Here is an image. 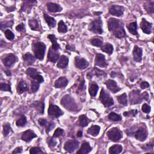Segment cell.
<instances>
[{
	"mask_svg": "<svg viewBox=\"0 0 154 154\" xmlns=\"http://www.w3.org/2000/svg\"><path fill=\"white\" fill-rule=\"evenodd\" d=\"M30 153L31 154H35V153H43V152L42 150L39 148V147H32V148L30 151Z\"/></svg>",
	"mask_w": 154,
	"mask_h": 154,
	"instance_id": "53",
	"label": "cell"
},
{
	"mask_svg": "<svg viewBox=\"0 0 154 154\" xmlns=\"http://www.w3.org/2000/svg\"><path fill=\"white\" fill-rule=\"evenodd\" d=\"M46 51V45L43 42H38L33 43V51L34 53L36 58L37 59L42 60L44 59L45 53Z\"/></svg>",
	"mask_w": 154,
	"mask_h": 154,
	"instance_id": "2",
	"label": "cell"
},
{
	"mask_svg": "<svg viewBox=\"0 0 154 154\" xmlns=\"http://www.w3.org/2000/svg\"><path fill=\"white\" fill-rule=\"evenodd\" d=\"M88 29L95 34H101L103 33L102 30V21L100 18L96 19L90 24Z\"/></svg>",
	"mask_w": 154,
	"mask_h": 154,
	"instance_id": "4",
	"label": "cell"
},
{
	"mask_svg": "<svg viewBox=\"0 0 154 154\" xmlns=\"http://www.w3.org/2000/svg\"><path fill=\"white\" fill-rule=\"evenodd\" d=\"M142 54H143L142 49L137 45L135 46L132 51L134 60L137 62H140L142 60Z\"/></svg>",
	"mask_w": 154,
	"mask_h": 154,
	"instance_id": "17",
	"label": "cell"
},
{
	"mask_svg": "<svg viewBox=\"0 0 154 154\" xmlns=\"http://www.w3.org/2000/svg\"><path fill=\"white\" fill-rule=\"evenodd\" d=\"M91 44L94 47H101L103 45V41L101 38H94L91 41Z\"/></svg>",
	"mask_w": 154,
	"mask_h": 154,
	"instance_id": "40",
	"label": "cell"
},
{
	"mask_svg": "<svg viewBox=\"0 0 154 154\" xmlns=\"http://www.w3.org/2000/svg\"><path fill=\"white\" fill-rule=\"evenodd\" d=\"M140 87L142 89H145V88H148L149 87V84L146 81H143V82H142V83H141Z\"/></svg>",
	"mask_w": 154,
	"mask_h": 154,
	"instance_id": "58",
	"label": "cell"
},
{
	"mask_svg": "<svg viewBox=\"0 0 154 154\" xmlns=\"http://www.w3.org/2000/svg\"><path fill=\"white\" fill-rule=\"evenodd\" d=\"M101 49L104 53H107L108 54H111L113 52V47L111 44L107 43L103 47H102Z\"/></svg>",
	"mask_w": 154,
	"mask_h": 154,
	"instance_id": "35",
	"label": "cell"
},
{
	"mask_svg": "<svg viewBox=\"0 0 154 154\" xmlns=\"http://www.w3.org/2000/svg\"><path fill=\"white\" fill-rule=\"evenodd\" d=\"M77 136L78 137H81L82 136V132L81 131H79L77 132Z\"/></svg>",
	"mask_w": 154,
	"mask_h": 154,
	"instance_id": "61",
	"label": "cell"
},
{
	"mask_svg": "<svg viewBox=\"0 0 154 154\" xmlns=\"http://www.w3.org/2000/svg\"><path fill=\"white\" fill-rule=\"evenodd\" d=\"M95 14H96V15H99L102 14V12H95Z\"/></svg>",
	"mask_w": 154,
	"mask_h": 154,
	"instance_id": "63",
	"label": "cell"
},
{
	"mask_svg": "<svg viewBox=\"0 0 154 154\" xmlns=\"http://www.w3.org/2000/svg\"><path fill=\"white\" fill-rule=\"evenodd\" d=\"M90 122H91V120H90L86 116V115H81L79 117V122H80V125L82 127H86L87 126L88 124L90 123Z\"/></svg>",
	"mask_w": 154,
	"mask_h": 154,
	"instance_id": "33",
	"label": "cell"
},
{
	"mask_svg": "<svg viewBox=\"0 0 154 154\" xmlns=\"http://www.w3.org/2000/svg\"><path fill=\"white\" fill-rule=\"evenodd\" d=\"M108 138L113 142H118L123 137L122 132L118 128H113L107 133Z\"/></svg>",
	"mask_w": 154,
	"mask_h": 154,
	"instance_id": "5",
	"label": "cell"
},
{
	"mask_svg": "<svg viewBox=\"0 0 154 154\" xmlns=\"http://www.w3.org/2000/svg\"><path fill=\"white\" fill-rule=\"evenodd\" d=\"M140 28L143 33L147 34H149L152 33V24L149 22L147 21L145 18H143L142 22H141Z\"/></svg>",
	"mask_w": 154,
	"mask_h": 154,
	"instance_id": "14",
	"label": "cell"
},
{
	"mask_svg": "<svg viewBox=\"0 0 154 154\" xmlns=\"http://www.w3.org/2000/svg\"><path fill=\"white\" fill-rule=\"evenodd\" d=\"M80 143L75 140H69L65 143L64 149L69 153H72L76 149H78Z\"/></svg>",
	"mask_w": 154,
	"mask_h": 154,
	"instance_id": "8",
	"label": "cell"
},
{
	"mask_svg": "<svg viewBox=\"0 0 154 154\" xmlns=\"http://www.w3.org/2000/svg\"><path fill=\"white\" fill-rule=\"evenodd\" d=\"M69 63V59L66 55H61L60 58V60L57 63V67L60 69L66 68Z\"/></svg>",
	"mask_w": 154,
	"mask_h": 154,
	"instance_id": "23",
	"label": "cell"
},
{
	"mask_svg": "<svg viewBox=\"0 0 154 154\" xmlns=\"http://www.w3.org/2000/svg\"><path fill=\"white\" fill-rule=\"evenodd\" d=\"M95 65L101 68H105L107 66L108 64L106 62L104 55L102 54H97L95 57Z\"/></svg>",
	"mask_w": 154,
	"mask_h": 154,
	"instance_id": "13",
	"label": "cell"
},
{
	"mask_svg": "<svg viewBox=\"0 0 154 154\" xmlns=\"http://www.w3.org/2000/svg\"><path fill=\"white\" fill-rule=\"evenodd\" d=\"M26 73L27 75L30 76L31 78L37 81L38 83H42L44 81L43 76L40 74H38V71L36 69L29 68L27 69Z\"/></svg>",
	"mask_w": 154,
	"mask_h": 154,
	"instance_id": "7",
	"label": "cell"
},
{
	"mask_svg": "<svg viewBox=\"0 0 154 154\" xmlns=\"http://www.w3.org/2000/svg\"><path fill=\"white\" fill-rule=\"evenodd\" d=\"M153 140H152V142H151V144H146L145 146H142V148L144 150H147V149L148 150V149H150V147L152 149H153Z\"/></svg>",
	"mask_w": 154,
	"mask_h": 154,
	"instance_id": "56",
	"label": "cell"
},
{
	"mask_svg": "<svg viewBox=\"0 0 154 154\" xmlns=\"http://www.w3.org/2000/svg\"><path fill=\"white\" fill-rule=\"evenodd\" d=\"M108 118L109 119L114 122H119L122 120V117L120 116V115L113 112L109 114L108 116Z\"/></svg>",
	"mask_w": 154,
	"mask_h": 154,
	"instance_id": "39",
	"label": "cell"
},
{
	"mask_svg": "<svg viewBox=\"0 0 154 154\" xmlns=\"http://www.w3.org/2000/svg\"><path fill=\"white\" fill-rule=\"evenodd\" d=\"M4 34H5V37L9 41L14 40V38H15V34L10 30H6L4 32Z\"/></svg>",
	"mask_w": 154,
	"mask_h": 154,
	"instance_id": "44",
	"label": "cell"
},
{
	"mask_svg": "<svg viewBox=\"0 0 154 154\" xmlns=\"http://www.w3.org/2000/svg\"><path fill=\"white\" fill-rule=\"evenodd\" d=\"M44 18H45V21H46L47 23L48 24V25H49V27H51V28L55 27V25H56V21L55 20L54 18L51 17L50 16H49L47 14L44 15Z\"/></svg>",
	"mask_w": 154,
	"mask_h": 154,
	"instance_id": "31",
	"label": "cell"
},
{
	"mask_svg": "<svg viewBox=\"0 0 154 154\" xmlns=\"http://www.w3.org/2000/svg\"><path fill=\"white\" fill-rule=\"evenodd\" d=\"M117 99H118V101H119L120 104L124 105H127V104H128L127 95L125 93L118 96L117 97Z\"/></svg>",
	"mask_w": 154,
	"mask_h": 154,
	"instance_id": "38",
	"label": "cell"
},
{
	"mask_svg": "<svg viewBox=\"0 0 154 154\" xmlns=\"http://www.w3.org/2000/svg\"><path fill=\"white\" fill-rule=\"evenodd\" d=\"M54 127H55V124L54 122H48L47 125L45 126L47 133H48L49 131H51Z\"/></svg>",
	"mask_w": 154,
	"mask_h": 154,
	"instance_id": "51",
	"label": "cell"
},
{
	"mask_svg": "<svg viewBox=\"0 0 154 154\" xmlns=\"http://www.w3.org/2000/svg\"><path fill=\"white\" fill-rule=\"evenodd\" d=\"M105 84L107 88L113 93H117L120 91V88L118 86L117 82L113 80H108L105 82Z\"/></svg>",
	"mask_w": 154,
	"mask_h": 154,
	"instance_id": "18",
	"label": "cell"
},
{
	"mask_svg": "<svg viewBox=\"0 0 154 154\" xmlns=\"http://www.w3.org/2000/svg\"><path fill=\"white\" fill-rule=\"evenodd\" d=\"M39 84L40 83L35 80L31 81V89L34 93H36L39 88Z\"/></svg>",
	"mask_w": 154,
	"mask_h": 154,
	"instance_id": "47",
	"label": "cell"
},
{
	"mask_svg": "<svg viewBox=\"0 0 154 154\" xmlns=\"http://www.w3.org/2000/svg\"><path fill=\"white\" fill-rule=\"evenodd\" d=\"M147 131L145 128H140L135 133V137L140 142H144L147 138Z\"/></svg>",
	"mask_w": 154,
	"mask_h": 154,
	"instance_id": "16",
	"label": "cell"
},
{
	"mask_svg": "<svg viewBox=\"0 0 154 154\" xmlns=\"http://www.w3.org/2000/svg\"><path fill=\"white\" fill-rule=\"evenodd\" d=\"M11 127L10 125L9 124H4L3 126V134L5 136H7V135L9 134L10 131H11Z\"/></svg>",
	"mask_w": 154,
	"mask_h": 154,
	"instance_id": "48",
	"label": "cell"
},
{
	"mask_svg": "<svg viewBox=\"0 0 154 154\" xmlns=\"http://www.w3.org/2000/svg\"><path fill=\"white\" fill-rule=\"evenodd\" d=\"M65 135V131L61 128H57L53 134V138H58Z\"/></svg>",
	"mask_w": 154,
	"mask_h": 154,
	"instance_id": "45",
	"label": "cell"
},
{
	"mask_svg": "<svg viewBox=\"0 0 154 154\" xmlns=\"http://www.w3.org/2000/svg\"><path fill=\"white\" fill-rule=\"evenodd\" d=\"M68 84V80L66 77H60L55 82V87L56 88L65 87Z\"/></svg>",
	"mask_w": 154,
	"mask_h": 154,
	"instance_id": "22",
	"label": "cell"
},
{
	"mask_svg": "<svg viewBox=\"0 0 154 154\" xmlns=\"http://www.w3.org/2000/svg\"><path fill=\"white\" fill-rule=\"evenodd\" d=\"M144 8L147 12L153 14L154 12V1H148L144 4Z\"/></svg>",
	"mask_w": 154,
	"mask_h": 154,
	"instance_id": "34",
	"label": "cell"
},
{
	"mask_svg": "<svg viewBox=\"0 0 154 154\" xmlns=\"http://www.w3.org/2000/svg\"><path fill=\"white\" fill-rule=\"evenodd\" d=\"M130 99L132 104L140 103L143 99L142 94L140 95L139 91H132L130 94Z\"/></svg>",
	"mask_w": 154,
	"mask_h": 154,
	"instance_id": "12",
	"label": "cell"
},
{
	"mask_svg": "<svg viewBox=\"0 0 154 154\" xmlns=\"http://www.w3.org/2000/svg\"><path fill=\"white\" fill-rule=\"evenodd\" d=\"M27 124V118L25 116H22L18 119L16 122V124L18 127H23Z\"/></svg>",
	"mask_w": 154,
	"mask_h": 154,
	"instance_id": "42",
	"label": "cell"
},
{
	"mask_svg": "<svg viewBox=\"0 0 154 154\" xmlns=\"http://www.w3.org/2000/svg\"><path fill=\"white\" fill-rule=\"evenodd\" d=\"M127 28L129 30L130 33H131L132 35L137 36V25L136 22H134L132 23H130L129 25H127Z\"/></svg>",
	"mask_w": 154,
	"mask_h": 154,
	"instance_id": "29",
	"label": "cell"
},
{
	"mask_svg": "<svg viewBox=\"0 0 154 154\" xmlns=\"http://www.w3.org/2000/svg\"><path fill=\"white\" fill-rule=\"evenodd\" d=\"M108 27L109 31L113 32L114 33V32L119 30L121 28L124 27V25L122 22L119 21V19L115 18H110L108 21Z\"/></svg>",
	"mask_w": 154,
	"mask_h": 154,
	"instance_id": "6",
	"label": "cell"
},
{
	"mask_svg": "<svg viewBox=\"0 0 154 154\" xmlns=\"http://www.w3.org/2000/svg\"><path fill=\"white\" fill-rule=\"evenodd\" d=\"M48 38L52 42V49L55 51H58L60 48V45L57 42V38L54 34H49L48 36Z\"/></svg>",
	"mask_w": 154,
	"mask_h": 154,
	"instance_id": "26",
	"label": "cell"
},
{
	"mask_svg": "<svg viewBox=\"0 0 154 154\" xmlns=\"http://www.w3.org/2000/svg\"><path fill=\"white\" fill-rule=\"evenodd\" d=\"M5 74L7 75V76H11V72L10 71V70H5Z\"/></svg>",
	"mask_w": 154,
	"mask_h": 154,
	"instance_id": "62",
	"label": "cell"
},
{
	"mask_svg": "<svg viewBox=\"0 0 154 154\" xmlns=\"http://www.w3.org/2000/svg\"><path fill=\"white\" fill-rule=\"evenodd\" d=\"M75 65L78 69L80 70H84L88 66L89 63L85 59H84V58H81L80 57H75Z\"/></svg>",
	"mask_w": 154,
	"mask_h": 154,
	"instance_id": "11",
	"label": "cell"
},
{
	"mask_svg": "<svg viewBox=\"0 0 154 154\" xmlns=\"http://www.w3.org/2000/svg\"><path fill=\"white\" fill-rule=\"evenodd\" d=\"M58 31L61 33H65L68 31V27L66 25L63 21H60L58 24Z\"/></svg>",
	"mask_w": 154,
	"mask_h": 154,
	"instance_id": "37",
	"label": "cell"
},
{
	"mask_svg": "<svg viewBox=\"0 0 154 154\" xmlns=\"http://www.w3.org/2000/svg\"><path fill=\"white\" fill-rule=\"evenodd\" d=\"M30 27L33 30H36L38 28V24L36 19H31L28 21Z\"/></svg>",
	"mask_w": 154,
	"mask_h": 154,
	"instance_id": "43",
	"label": "cell"
},
{
	"mask_svg": "<svg viewBox=\"0 0 154 154\" xmlns=\"http://www.w3.org/2000/svg\"><path fill=\"white\" fill-rule=\"evenodd\" d=\"M92 147L90 146L88 142H84L82 145L80 149L77 152L78 154H87L92 151Z\"/></svg>",
	"mask_w": 154,
	"mask_h": 154,
	"instance_id": "24",
	"label": "cell"
},
{
	"mask_svg": "<svg viewBox=\"0 0 154 154\" xmlns=\"http://www.w3.org/2000/svg\"><path fill=\"white\" fill-rule=\"evenodd\" d=\"M28 90V85L27 84V83L25 82V81H21L19 82V84L18 85L17 87V91L19 94H22L25 91H27Z\"/></svg>",
	"mask_w": 154,
	"mask_h": 154,
	"instance_id": "25",
	"label": "cell"
},
{
	"mask_svg": "<svg viewBox=\"0 0 154 154\" xmlns=\"http://www.w3.org/2000/svg\"><path fill=\"white\" fill-rule=\"evenodd\" d=\"M48 113L50 117L54 118H59L63 114V112L61 111V110L59 107L53 104H51L49 105Z\"/></svg>",
	"mask_w": 154,
	"mask_h": 154,
	"instance_id": "9",
	"label": "cell"
},
{
	"mask_svg": "<svg viewBox=\"0 0 154 154\" xmlns=\"http://www.w3.org/2000/svg\"><path fill=\"white\" fill-rule=\"evenodd\" d=\"M12 21H4L1 22V29L3 30L4 28H5L7 27H11L13 25Z\"/></svg>",
	"mask_w": 154,
	"mask_h": 154,
	"instance_id": "49",
	"label": "cell"
},
{
	"mask_svg": "<svg viewBox=\"0 0 154 154\" xmlns=\"http://www.w3.org/2000/svg\"><path fill=\"white\" fill-rule=\"evenodd\" d=\"M47 8L49 11L53 13L60 12L63 10V8L59 4L54 3H48L47 4Z\"/></svg>",
	"mask_w": 154,
	"mask_h": 154,
	"instance_id": "21",
	"label": "cell"
},
{
	"mask_svg": "<svg viewBox=\"0 0 154 154\" xmlns=\"http://www.w3.org/2000/svg\"><path fill=\"white\" fill-rule=\"evenodd\" d=\"M125 11V8L123 6L121 5H113L109 9V13L115 16H121L124 14Z\"/></svg>",
	"mask_w": 154,
	"mask_h": 154,
	"instance_id": "10",
	"label": "cell"
},
{
	"mask_svg": "<svg viewBox=\"0 0 154 154\" xmlns=\"http://www.w3.org/2000/svg\"><path fill=\"white\" fill-rule=\"evenodd\" d=\"M23 59H24V61L26 62L27 63V65H33L36 60L35 57L33 55L31 54L30 53L25 54L23 56Z\"/></svg>",
	"mask_w": 154,
	"mask_h": 154,
	"instance_id": "30",
	"label": "cell"
},
{
	"mask_svg": "<svg viewBox=\"0 0 154 154\" xmlns=\"http://www.w3.org/2000/svg\"><path fill=\"white\" fill-rule=\"evenodd\" d=\"M99 90V87L98 86L97 84H96V83H92V84H91L88 88V92L90 95H91V96H95L97 94V92Z\"/></svg>",
	"mask_w": 154,
	"mask_h": 154,
	"instance_id": "32",
	"label": "cell"
},
{
	"mask_svg": "<svg viewBox=\"0 0 154 154\" xmlns=\"http://www.w3.org/2000/svg\"><path fill=\"white\" fill-rule=\"evenodd\" d=\"M61 104L65 107L66 110L70 111H74L77 110L78 105L74 98H72L70 95H66L61 99Z\"/></svg>",
	"mask_w": 154,
	"mask_h": 154,
	"instance_id": "1",
	"label": "cell"
},
{
	"mask_svg": "<svg viewBox=\"0 0 154 154\" xmlns=\"http://www.w3.org/2000/svg\"><path fill=\"white\" fill-rule=\"evenodd\" d=\"M142 110L143 111V113H146V114H148L151 112V107L147 105V104H144L143 105H142Z\"/></svg>",
	"mask_w": 154,
	"mask_h": 154,
	"instance_id": "52",
	"label": "cell"
},
{
	"mask_svg": "<svg viewBox=\"0 0 154 154\" xmlns=\"http://www.w3.org/2000/svg\"><path fill=\"white\" fill-rule=\"evenodd\" d=\"M138 111L137 110H131V111H125L124 113V116H126V117H128V116H136V114H137Z\"/></svg>",
	"mask_w": 154,
	"mask_h": 154,
	"instance_id": "50",
	"label": "cell"
},
{
	"mask_svg": "<svg viewBox=\"0 0 154 154\" xmlns=\"http://www.w3.org/2000/svg\"><path fill=\"white\" fill-rule=\"evenodd\" d=\"M48 143L50 147H54L56 146L57 142H56V140H55L53 138H49L48 139Z\"/></svg>",
	"mask_w": 154,
	"mask_h": 154,
	"instance_id": "54",
	"label": "cell"
},
{
	"mask_svg": "<svg viewBox=\"0 0 154 154\" xmlns=\"http://www.w3.org/2000/svg\"><path fill=\"white\" fill-rule=\"evenodd\" d=\"M123 151V147L120 145H114L110 147L109 153L110 154H118Z\"/></svg>",
	"mask_w": 154,
	"mask_h": 154,
	"instance_id": "27",
	"label": "cell"
},
{
	"mask_svg": "<svg viewBox=\"0 0 154 154\" xmlns=\"http://www.w3.org/2000/svg\"><path fill=\"white\" fill-rule=\"evenodd\" d=\"M142 96H143V99L145 100H147L149 98V95L147 92H144L143 93H142Z\"/></svg>",
	"mask_w": 154,
	"mask_h": 154,
	"instance_id": "60",
	"label": "cell"
},
{
	"mask_svg": "<svg viewBox=\"0 0 154 154\" xmlns=\"http://www.w3.org/2000/svg\"><path fill=\"white\" fill-rule=\"evenodd\" d=\"M24 29H25V26H24V24L23 23L17 25V26L16 27V31H19V32L22 31Z\"/></svg>",
	"mask_w": 154,
	"mask_h": 154,
	"instance_id": "57",
	"label": "cell"
},
{
	"mask_svg": "<svg viewBox=\"0 0 154 154\" xmlns=\"http://www.w3.org/2000/svg\"><path fill=\"white\" fill-rule=\"evenodd\" d=\"M17 61V57L15 55L13 54H10L7 56H6L3 59V63L5 66L7 68H10Z\"/></svg>",
	"mask_w": 154,
	"mask_h": 154,
	"instance_id": "15",
	"label": "cell"
},
{
	"mask_svg": "<svg viewBox=\"0 0 154 154\" xmlns=\"http://www.w3.org/2000/svg\"><path fill=\"white\" fill-rule=\"evenodd\" d=\"M59 53H57V51H55L52 48H50L48 54V60L51 62L55 63L58 59H59Z\"/></svg>",
	"mask_w": 154,
	"mask_h": 154,
	"instance_id": "20",
	"label": "cell"
},
{
	"mask_svg": "<svg viewBox=\"0 0 154 154\" xmlns=\"http://www.w3.org/2000/svg\"><path fill=\"white\" fill-rule=\"evenodd\" d=\"M99 131L100 127L98 125H93L88 128L87 130V133L93 137H96L99 134Z\"/></svg>",
	"mask_w": 154,
	"mask_h": 154,
	"instance_id": "28",
	"label": "cell"
},
{
	"mask_svg": "<svg viewBox=\"0 0 154 154\" xmlns=\"http://www.w3.org/2000/svg\"><path fill=\"white\" fill-rule=\"evenodd\" d=\"M22 152V147H18L16 148L12 152L13 154H16V153H20Z\"/></svg>",
	"mask_w": 154,
	"mask_h": 154,
	"instance_id": "59",
	"label": "cell"
},
{
	"mask_svg": "<svg viewBox=\"0 0 154 154\" xmlns=\"http://www.w3.org/2000/svg\"><path fill=\"white\" fill-rule=\"evenodd\" d=\"M99 100L105 107H110L114 104V100L113 98L104 91V88H102Z\"/></svg>",
	"mask_w": 154,
	"mask_h": 154,
	"instance_id": "3",
	"label": "cell"
},
{
	"mask_svg": "<svg viewBox=\"0 0 154 154\" xmlns=\"http://www.w3.org/2000/svg\"><path fill=\"white\" fill-rule=\"evenodd\" d=\"M0 90L2 91H8L10 92H11L10 86L7 84V83H1V84H0Z\"/></svg>",
	"mask_w": 154,
	"mask_h": 154,
	"instance_id": "46",
	"label": "cell"
},
{
	"mask_svg": "<svg viewBox=\"0 0 154 154\" xmlns=\"http://www.w3.org/2000/svg\"><path fill=\"white\" fill-rule=\"evenodd\" d=\"M36 137H37V135L32 130H28L22 134L21 138L25 142H29L32 139Z\"/></svg>",
	"mask_w": 154,
	"mask_h": 154,
	"instance_id": "19",
	"label": "cell"
},
{
	"mask_svg": "<svg viewBox=\"0 0 154 154\" xmlns=\"http://www.w3.org/2000/svg\"><path fill=\"white\" fill-rule=\"evenodd\" d=\"M33 105L37 110V111H38L40 113H44L45 106H44L43 102H42L40 101H36L34 102V103L33 104Z\"/></svg>",
	"mask_w": 154,
	"mask_h": 154,
	"instance_id": "36",
	"label": "cell"
},
{
	"mask_svg": "<svg viewBox=\"0 0 154 154\" xmlns=\"http://www.w3.org/2000/svg\"><path fill=\"white\" fill-rule=\"evenodd\" d=\"M38 124H40L41 126L45 127V126L47 125V124L48 123V122L45 119L42 118V119H39L38 120Z\"/></svg>",
	"mask_w": 154,
	"mask_h": 154,
	"instance_id": "55",
	"label": "cell"
},
{
	"mask_svg": "<svg viewBox=\"0 0 154 154\" xmlns=\"http://www.w3.org/2000/svg\"><path fill=\"white\" fill-rule=\"evenodd\" d=\"M113 34L116 37H117L118 38H121L124 37L126 36V32L124 30V28L122 27L120 29H119V30L114 32Z\"/></svg>",
	"mask_w": 154,
	"mask_h": 154,
	"instance_id": "41",
	"label": "cell"
}]
</instances>
